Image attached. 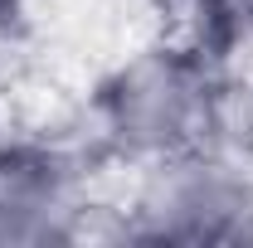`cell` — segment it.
Masks as SVG:
<instances>
[{"mask_svg": "<svg viewBox=\"0 0 253 248\" xmlns=\"http://www.w3.org/2000/svg\"><path fill=\"white\" fill-rule=\"evenodd\" d=\"M97 117L122 156L156 165L205 141L214 126V83L185 49H146L102 83Z\"/></svg>", "mask_w": 253, "mask_h": 248, "instance_id": "6da1fadb", "label": "cell"}, {"mask_svg": "<svg viewBox=\"0 0 253 248\" xmlns=\"http://www.w3.org/2000/svg\"><path fill=\"white\" fill-rule=\"evenodd\" d=\"M136 234L166 244H249L253 180L200 146L151 165L136 200Z\"/></svg>", "mask_w": 253, "mask_h": 248, "instance_id": "7a4b0ae2", "label": "cell"}, {"mask_svg": "<svg viewBox=\"0 0 253 248\" xmlns=\"http://www.w3.org/2000/svg\"><path fill=\"white\" fill-rule=\"evenodd\" d=\"M78 209V165L59 146H0V244L73 239Z\"/></svg>", "mask_w": 253, "mask_h": 248, "instance_id": "3957f363", "label": "cell"}, {"mask_svg": "<svg viewBox=\"0 0 253 248\" xmlns=\"http://www.w3.org/2000/svg\"><path fill=\"white\" fill-rule=\"evenodd\" d=\"M210 5H229V0H210Z\"/></svg>", "mask_w": 253, "mask_h": 248, "instance_id": "8992f818", "label": "cell"}, {"mask_svg": "<svg viewBox=\"0 0 253 248\" xmlns=\"http://www.w3.org/2000/svg\"><path fill=\"white\" fill-rule=\"evenodd\" d=\"M30 0H0V20H10V15H20Z\"/></svg>", "mask_w": 253, "mask_h": 248, "instance_id": "5b68a950", "label": "cell"}, {"mask_svg": "<svg viewBox=\"0 0 253 248\" xmlns=\"http://www.w3.org/2000/svg\"><path fill=\"white\" fill-rule=\"evenodd\" d=\"M224 10H234V15H239V20H244V25L253 30V0H229Z\"/></svg>", "mask_w": 253, "mask_h": 248, "instance_id": "277c9868", "label": "cell"}]
</instances>
